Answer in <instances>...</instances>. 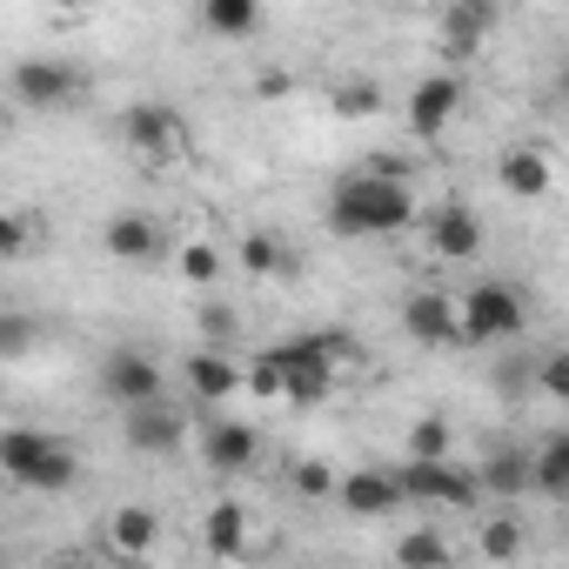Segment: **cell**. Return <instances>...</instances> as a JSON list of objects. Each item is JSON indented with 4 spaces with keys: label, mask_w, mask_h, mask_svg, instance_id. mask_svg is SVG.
<instances>
[{
    "label": "cell",
    "mask_w": 569,
    "mask_h": 569,
    "mask_svg": "<svg viewBox=\"0 0 569 569\" xmlns=\"http://www.w3.org/2000/svg\"><path fill=\"white\" fill-rule=\"evenodd\" d=\"M48 449H54V436L48 429H8L0 436V469H8V482H34V469L48 462Z\"/></svg>",
    "instance_id": "44dd1931"
},
{
    "label": "cell",
    "mask_w": 569,
    "mask_h": 569,
    "mask_svg": "<svg viewBox=\"0 0 569 569\" xmlns=\"http://www.w3.org/2000/svg\"><path fill=\"white\" fill-rule=\"evenodd\" d=\"M254 94H274L281 101V94H289V74H254Z\"/></svg>",
    "instance_id": "d590c367"
},
{
    "label": "cell",
    "mask_w": 569,
    "mask_h": 569,
    "mask_svg": "<svg viewBox=\"0 0 569 569\" xmlns=\"http://www.w3.org/2000/svg\"><path fill=\"white\" fill-rule=\"evenodd\" d=\"M529 482H536V496H562V502H569V456H562L556 442H542V449H536V476H529Z\"/></svg>",
    "instance_id": "f546056e"
},
{
    "label": "cell",
    "mask_w": 569,
    "mask_h": 569,
    "mask_svg": "<svg viewBox=\"0 0 569 569\" xmlns=\"http://www.w3.org/2000/svg\"><path fill=\"white\" fill-rule=\"evenodd\" d=\"M94 389L121 409H148V402H168L161 396V362L148 349H108L101 369H94Z\"/></svg>",
    "instance_id": "277c9868"
},
{
    "label": "cell",
    "mask_w": 569,
    "mask_h": 569,
    "mask_svg": "<svg viewBox=\"0 0 569 569\" xmlns=\"http://www.w3.org/2000/svg\"><path fill=\"white\" fill-rule=\"evenodd\" d=\"M128 449H141V456H168V449H181V436H188V422H181V409L174 402H148V409H128Z\"/></svg>",
    "instance_id": "8fae6325"
},
{
    "label": "cell",
    "mask_w": 569,
    "mask_h": 569,
    "mask_svg": "<svg viewBox=\"0 0 569 569\" xmlns=\"http://www.w3.org/2000/svg\"><path fill=\"white\" fill-rule=\"evenodd\" d=\"M556 449H562V456H569V429H562V436H556Z\"/></svg>",
    "instance_id": "f35d334b"
},
{
    "label": "cell",
    "mask_w": 569,
    "mask_h": 569,
    "mask_svg": "<svg viewBox=\"0 0 569 569\" xmlns=\"http://www.w3.org/2000/svg\"><path fill=\"white\" fill-rule=\"evenodd\" d=\"M529 329V302L509 281H476L462 296V342H516Z\"/></svg>",
    "instance_id": "7a4b0ae2"
},
{
    "label": "cell",
    "mask_w": 569,
    "mask_h": 569,
    "mask_svg": "<svg viewBox=\"0 0 569 569\" xmlns=\"http://www.w3.org/2000/svg\"><path fill=\"white\" fill-rule=\"evenodd\" d=\"M74 482H81V456H74V442H54V449H48V462L34 469V482H28V489L61 496V489H74Z\"/></svg>",
    "instance_id": "d4e9b609"
},
{
    "label": "cell",
    "mask_w": 569,
    "mask_h": 569,
    "mask_svg": "<svg viewBox=\"0 0 569 569\" xmlns=\"http://www.w3.org/2000/svg\"><path fill=\"white\" fill-rule=\"evenodd\" d=\"M536 389L549 402H569V349H542L536 356Z\"/></svg>",
    "instance_id": "1f68e13d"
},
{
    "label": "cell",
    "mask_w": 569,
    "mask_h": 569,
    "mask_svg": "<svg viewBox=\"0 0 569 569\" xmlns=\"http://www.w3.org/2000/svg\"><path fill=\"white\" fill-rule=\"evenodd\" d=\"M489 28H496V8H489V0H456V8H442V48H449L456 61L482 54Z\"/></svg>",
    "instance_id": "9a60e30c"
},
{
    "label": "cell",
    "mask_w": 569,
    "mask_h": 569,
    "mask_svg": "<svg viewBox=\"0 0 569 569\" xmlns=\"http://www.w3.org/2000/svg\"><path fill=\"white\" fill-rule=\"evenodd\" d=\"M121 141L134 148V154H148V161H174L181 154V108H168V101H128L121 108Z\"/></svg>",
    "instance_id": "8992f818"
},
{
    "label": "cell",
    "mask_w": 569,
    "mask_h": 569,
    "mask_svg": "<svg viewBox=\"0 0 569 569\" xmlns=\"http://www.w3.org/2000/svg\"><path fill=\"white\" fill-rule=\"evenodd\" d=\"M342 509H349V516H396V509H402L396 469H349V476H342Z\"/></svg>",
    "instance_id": "5bb4252c"
},
{
    "label": "cell",
    "mask_w": 569,
    "mask_h": 569,
    "mask_svg": "<svg viewBox=\"0 0 569 569\" xmlns=\"http://www.w3.org/2000/svg\"><path fill=\"white\" fill-rule=\"evenodd\" d=\"M496 181H502V194H516V201H542V194H549V161H542L536 148H509V154L496 161Z\"/></svg>",
    "instance_id": "d6986e66"
},
{
    "label": "cell",
    "mask_w": 569,
    "mask_h": 569,
    "mask_svg": "<svg viewBox=\"0 0 569 569\" xmlns=\"http://www.w3.org/2000/svg\"><path fill=\"white\" fill-rule=\"evenodd\" d=\"M396 489H402V502H442V509H476V502H482V482H476L469 469L416 462V456L396 469Z\"/></svg>",
    "instance_id": "5b68a950"
},
{
    "label": "cell",
    "mask_w": 569,
    "mask_h": 569,
    "mask_svg": "<svg viewBox=\"0 0 569 569\" xmlns=\"http://www.w3.org/2000/svg\"><path fill=\"white\" fill-rule=\"evenodd\" d=\"M101 248H108L114 261H128V268H148V261H161V254H168V234H161V221H154V214L121 208V214H108Z\"/></svg>",
    "instance_id": "30bf717a"
},
{
    "label": "cell",
    "mask_w": 569,
    "mask_h": 569,
    "mask_svg": "<svg viewBox=\"0 0 569 569\" xmlns=\"http://www.w3.org/2000/svg\"><path fill=\"white\" fill-rule=\"evenodd\" d=\"M462 74L456 68H436V74H422L416 88H409V128L429 141V134H442L449 121H456V108H462Z\"/></svg>",
    "instance_id": "9c48e42d"
},
{
    "label": "cell",
    "mask_w": 569,
    "mask_h": 569,
    "mask_svg": "<svg viewBox=\"0 0 569 569\" xmlns=\"http://www.w3.org/2000/svg\"><path fill=\"white\" fill-rule=\"evenodd\" d=\"M409 456H416V462H449V422H442V416H422V422L409 429Z\"/></svg>",
    "instance_id": "4dcf8cb0"
},
{
    "label": "cell",
    "mask_w": 569,
    "mask_h": 569,
    "mask_svg": "<svg viewBox=\"0 0 569 569\" xmlns=\"http://www.w3.org/2000/svg\"><path fill=\"white\" fill-rule=\"evenodd\" d=\"M241 268L254 281H289L296 274V248L281 234H268V228H254V234H241Z\"/></svg>",
    "instance_id": "ac0fdd59"
},
{
    "label": "cell",
    "mask_w": 569,
    "mask_h": 569,
    "mask_svg": "<svg viewBox=\"0 0 569 569\" xmlns=\"http://www.w3.org/2000/svg\"><path fill=\"white\" fill-rule=\"evenodd\" d=\"M536 449H489L482 462H476V482H482V496H529L536 482Z\"/></svg>",
    "instance_id": "2e32d148"
},
{
    "label": "cell",
    "mask_w": 569,
    "mask_h": 569,
    "mask_svg": "<svg viewBox=\"0 0 569 569\" xmlns=\"http://www.w3.org/2000/svg\"><path fill=\"white\" fill-rule=\"evenodd\" d=\"M0 356H28V316H8V322H0Z\"/></svg>",
    "instance_id": "e575fe53"
},
{
    "label": "cell",
    "mask_w": 569,
    "mask_h": 569,
    "mask_svg": "<svg viewBox=\"0 0 569 569\" xmlns=\"http://www.w3.org/2000/svg\"><path fill=\"white\" fill-rule=\"evenodd\" d=\"M201 542H208V556H221V562L241 556V549H248V509H241L234 496H221V502L201 516Z\"/></svg>",
    "instance_id": "ffe728a7"
},
{
    "label": "cell",
    "mask_w": 569,
    "mask_h": 569,
    "mask_svg": "<svg viewBox=\"0 0 569 569\" xmlns=\"http://www.w3.org/2000/svg\"><path fill=\"white\" fill-rule=\"evenodd\" d=\"M181 376H188V389L201 396V402H221V396H234L248 376L234 369V356L228 349H194L188 362H181Z\"/></svg>",
    "instance_id": "e0dca14e"
},
{
    "label": "cell",
    "mask_w": 569,
    "mask_h": 569,
    "mask_svg": "<svg viewBox=\"0 0 569 569\" xmlns=\"http://www.w3.org/2000/svg\"><path fill=\"white\" fill-rule=\"evenodd\" d=\"M422 234H429V254H436V261H482V248H489V228H482V214H476L469 201L429 208Z\"/></svg>",
    "instance_id": "52a82bcc"
},
{
    "label": "cell",
    "mask_w": 569,
    "mask_h": 569,
    "mask_svg": "<svg viewBox=\"0 0 569 569\" xmlns=\"http://www.w3.org/2000/svg\"><path fill=\"white\" fill-rule=\"evenodd\" d=\"M416 214H422V208H416V188H409V181H382V174H369V168H356V174H342V181L329 188V228L349 234V241L402 234Z\"/></svg>",
    "instance_id": "6da1fadb"
},
{
    "label": "cell",
    "mask_w": 569,
    "mask_h": 569,
    "mask_svg": "<svg viewBox=\"0 0 569 569\" xmlns=\"http://www.w3.org/2000/svg\"><path fill=\"white\" fill-rule=\"evenodd\" d=\"M201 28L221 34V41H241V34L261 28V8H254V0H208V8H201Z\"/></svg>",
    "instance_id": "7402d4cb"
},
{
    "label": "cell",
    "mask_w": 569,
    "mask_h": 569,
    "mask_svg": "<svg viewBox=\"0 0 569 569\" xmlns=\"http://www.w3.org/2000/svg\"><path fill=\"white\" fill-rule=\"evenodd\" d=\"M496 389H502L509 402H516V396H529V389H536V356H516V362H502V369H496Z\"/></svg>",
    "instance_id": "836d02e7"
},
{
    "label": "cell",
    "mask_w": 569,
    "mask_h": 569,
    "mask_svg": "<svg viewBox=\"0 0 569 569\" xmlns=\"http://www.w3.org/2000/svg\"><path fill=\"white\" fill-rule=\"evenodd\" d=\"M8 88H14V101H21L28 114H68L88 81H81V68L61 61V54H34V61H21V68L8 74Z\"/></svg>",
    "instance_id": "3957f363"
},
{
    "label": "cell",
    "mask_w": 569,
    "mask_h": 569,
    "mask_svg": "<svg viewBox=\"0 0 569 569\" xmlns=\"http://www.w3.org/2000/svg\"><path fill=\"white\" fill-rule=\"evenodd\" d=\"M396 562H402V569H449V536L422 522V529L396 536Z\"/></svg>",
    "instance_id": "603a6c76"
},
{
    "label": "cell",
    "mask_w": 569,
    "mask_h": 569,
    "mask_svg": "<svg viewBox=\"0 0 569 569\" xmlns=\"http://www.w3.org/2000/svg\"><path fill=\"white\" fill-rule=\"evenodd\" d=\"M174 268H181V281H194V289H214V281H221V248L214 241H181Z\"/></svg>",
    "instance_id": "484cf974"
},
{
    "label": "cell",
    "mask_w": 569,
    "mask_h": 569,
    "mask_svg": "<svg viewBox=\"0 0 569 569\" xmlns=\"http://www.w3.org/2000/svg\"><path fill=\"white\" fill-rule=\"evenodd\" d=\"M402 336L422 342V349H449L462 342V302H449L442 289H416L402 302Z\"/></svg>",
    "instance_id": "ba28073f"
},
{
    "label": "cell",
    "mask_w": 569,
    "mask_h": 569,
    "mask_svg": "<svg viewBox=\"0 0 569 569\" xmlns=\"http://www.w3.org/2000/svg\"><path fill=\"white\" fill-rule=\"evenodd\" d=\"M556 94H562V101H569V48H562V54H556Z\"/></svg>",
    "instance_id": "8d00e7d4"
},
{
    "label": "cell",
    "mask_w": 569,
    "mask_h": 569,
    "mask_svg": "<svg viewBox=\"0 0 569 569\" xmlns=\"http://www.w3.org/2000/svg\"><path fill=\"white\" fill-rule=\"evenodd\" d=\"M28 241H34V214H0V254L21 261V254H28Z\"/></svg>",
    "instance_id": "d6a6232c"
},
{
    "label": "cell",
    "mask_w": 569,
    "mask_h": 569,
    "mask_svg": "<svg viewBox=\"0 0 569 569\" xmlns=\"http://www.w3.org/2000/svg\"><path fill=\"white\" fill-rule=\"evenodd\" d=\"M289 482H296V496H302V502H322V496H342V476H336L329 462H316V456H309V462H296V469H289Z\"/></svg>",
    "instance_id": "f1b7e54d"
},
{
    "label": "cell",
    "mask_w": 569,
    "mask_h": 569,
    "mask_svg": "<svg viewBox=\"0 0 569 569\" xmlns=\"http://www.w3.org/2000/svg\"><path fill=\"white\" fill-rule=\"evenodd\" d=\"M562 542H569V522H562Z\"/></svg>",
    "instance_id": "ab89813d"
},
{
    "label": "cell",
    "mask_w": 569,
    "mask_h": 569,
    "mask_svg": "<svg viewBox=\"0 0 569 569\" xmlns=\"http://www.w3.org/2000/svg\"><path fill=\"white\" fill-rule=\"evenodd\" d=\"M54 569H101V562H94V556H61Z\"/></svg>",
    "instance_id": "74e56055"
},
{
    "label": "cell",
    "mask_w": 569,
    "mask_h": 569,
    "mask_svg": "<svg viewBox=\"0 0 569 569\" xmlns=\"http://www.w3.org/2000/svg\"><path fill=\"white\" fill-rule=\"evenodd\" d=\"M329 108H336L342 121H362V114L382 108V81H369V74H362V81H342V88L329 94Z\"/></svg>",
    "instance_id": "83f0119b"
},
{
    "label": "cell",
    "mask_w": 569,
    "mask_h": 569,
    "mask_svg": "<svg viewBox=\"0 0 569 569\" xmlns=\"http://www.w3.org/2000/svg\"><path fill=\"white\" fill-rule=\"evenodd\" d=\"M476 542H482V562H516L522 556V522L516 516H489Z\"/></svg>",
    "instance_id": "4316f807"
},
{
    "label": "cell",
    "mask_w": 569,
    "mask_h": 569,
    "mask_svg": "<svg viewBox=\"0 0 569 569\" xmlns=\"http://www.w3.org/2000/svg\"><path fill=\"white\" fill-rule=\"evenodd\" d=\"M194 329H201V349H228V342L241 336V309L221 302V296H208V302L194 309Z\"/></svg>",
    "instance_id": "cb8c5ba5"
},
{
    "label": "cell",
    "mask_w": 569,
    "mask_h": 569,
    "mask_svg": "<svg viewBox=\"0 0 569 569\" xmlns=\"http://www.w3.org/2000/svg\"><path fill=\"white\" fill-rule=\"evenodd\" d=\"M154 542H161V516H154L148 502H121V509L108 516V549H114V556L148 562V556H154Z\"/></svg>",
    "instance_id": "7c38bea8"
},
{
    "label": "cell",
    "mask_w": 569,
    "mask_h": 569,
    "mask_svg": "<svg viewBox=\"0 0 569 569\" xmlns=\"http://www.w3.org/2000/svg\"><path fill=\"white\" fill-rule=\"evenodd\" d=\"M254 449H261V436H254L248 422H214V429H201V456H208L214 476H241V469H254Z\"/></svg>",
    "instance_id": "4fadbf2b"
}]
</instances>
